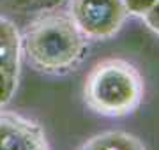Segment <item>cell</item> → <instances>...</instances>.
Segmentation results:
<instances>
[{"instance_id":"cell-1","label":"cell","mask_w":159,"mask_h":150,"mask_svg":"<svg viewBox=\"0 0 159 150\" xmlns=\"http://www.w3.org/2000/svg\"><path fill=\"white\" fill-rule=\"evenodd\" d=\"M89 39L78 30L67 12L44 11L21 34V51L39 73L67 74L87 57Z\"/></svg>"},{"instance_id":"cell-2","label":"cell","mask_w":159,"mask_h":150,"mask_svg":"<svg viewBox=\"0 0 159 150\" xmlns=\"http://www.w3.org/2000/svg\"><path fill=\"white\" fill-rule=\"evenodd\" d=\"M85 103L104 117H124L136 110L143 97V80L138 69L122 58L96 64L83 88Z\"/></svg>"},{"instance_id":"cell-3","label":"cell","mask_w":159,"mask_h":150,"mask_svg":"<svg viewBox=\"0 0 159 150\" xmlns=\"http://www.w3.org/2000/svg\"><path fill=\"white\" fill-rule=\"evenodd\" d=\"M69 16L87 39L113 37L129 12L122 0H69Z\"/></svg>"},{"instance_id":"cell-4","label":"cell","mask_w":159,"mask_h":150,"mask_svg":"<svg viewBox=\"0 0 159 150\" xmlns=\"http://www.w3.org/2000/svg\"><path fill=\"white\" fill-rule=\"evenodd\" d=\"M0 150H51L43 127L27 117L0 111Z\"/></svg>"},{"instance_id":"cell-5","label":"cell","mask_w":159,"mask_h":150,"mask_svg":"<svg viewBox=\"0 0 159 150\" xmlns=\"http://www.w3.org/2000/svg\"><path fill=\"white\" fill-rule=\"evenodd\" d=\"M21 34L9 18L0 16V69L20 74L21 65Z\"/></svg>"},{"instance_id":"cell-6","label":"cell","mask_w":159,"mask_h":150,"mask_svg":"<svg viewBox=\"0 0 159 150\" xmlns=\"http://www.w3.org/2000/svg\"><path fill=\"white\" fill-rule=\"evenodd\" d=\"M78 150H145L136 136L124 131H106L87 139Z\"/></svg>"},{"instance_id":"cell-7","label":"cell","mask_w":159,"mask_h":150,"mask_svg":"<svg viewBox=\"0 0 159 150\" xmlns=\"http://www.w3.org/2000/svg\"><path fill=\"white\" fill-rule=\"evenodd\" d=\"M66 0H0V6L18 12H44L57 9Z\"/></svg>"},{"instance_id":"cell-8","label":"cell","mask_w":159,"mask_h":150,"mask_svg":"<svg viewBox=\"0 0 159 150\" xmlns=\"http://www.w3.org/2000/svg\"><path fill=\"white\" fill-rule=\"evenodd\" d=\"M18 80H20V74L0 69V108L6 106L12 99L18 88Z\"/></svg>"},{"instance_id":"cell-9","label":"cell","mask_w":159,"mask_h":150,"mask_svg":"<svg viewBox=\"0 0 159 150\" xmlns=\"http://www.w3.org/2000/svg\"><path fill=\"white\" fill-rule=\"evenodd\" d=\"M122 2H124V6H125V9H127L129 14L143 18L154 6H156L157 0H122Z\"/></svg>"},{"instance_id":"cell-10","label":"cell","mask_w":159,"mask_h":150,"mask_svg":"<svg viewBox=\"0 0 159 150\" xmlns=\"http://www.w3.org/2000/svg\"><path fill=\"white\" fill-rule=\"evenodd\" d=\"M143 21L147 23L148 29L154 30V32L159 35V0L156 2V6H154L145 16H143Z\"/></svg>"}]
</instances>
